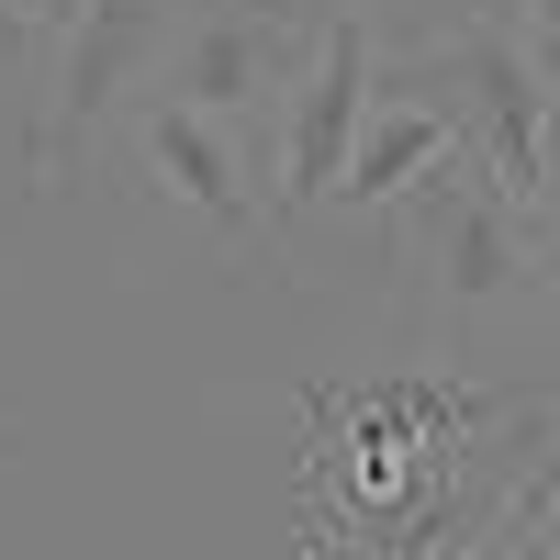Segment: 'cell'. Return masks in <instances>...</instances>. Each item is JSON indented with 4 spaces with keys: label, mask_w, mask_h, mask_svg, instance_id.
I'll use <instances>...</instances> for the list:
<instances>
[{
    "label": "cell",
    "mask_w": 560,
    "mask_h": 560,
    "mask_svg": "<svg viewBox=\"0 0 560 560\" xmlns=\"http://www.w3.org/2000/svg\"><path fill=\"white\" fill-rule=\"evenodd\" d=\"M393 213V236L382 258L404 269V292L427 303L438 325H482V314H538L549 303V280H538V236H527V213L493 191V168L459 147L438 158L427 179H415Z\"/></svg>",
    "instance_id": "1"
},
{
    "label": "cell",
    "mask_w": 560,
    "mask_h": 560,
    "mask_svg": "<svg viewBox=\"0 0 560 560\" xmlns=\"http://www.w3.org/2000/svg\"><path fill=\"white\" fill-rule=\"evenodd\" d=\"M158 45H168V0H79L68 57H57V79H45V102H34V124H23V191H34V202L68 191L90 124L158 68Z\"/></svg>",
    "instance_id": "2"
},
{
    "label": "cell",
    "mask_w": 560,
    "mask_h": 560,
    "mask_svg": "<svg viewBox=\"0 0 560 560\" xmlns=\"http://www.w3.org/2000/svg\"><path fill=\"white\" fill-rule=\"evenodd\" d=\"M325 12H258V0H202L191 23H168L158 45V90L191 113H269L292 102V79L314 57Z\"/></svg>",
    "instance_id": "3"
},
{
    "label": "cell",
    "mask_w": 560,
    "mask_h": 560,
    "mask_svg": "<svg viewBox=\"0 0 560 560\" xmlns=\"http://www.w3.org/2000/svg\"><path fill=\"white\" fill-rule=\"evenodd\" d=\"M370 90H382V34H370L359 12H325L314 23V57L292 79V124H280V224H303L337 202V168L359 147V124H370Z\"/></svg>",
    "instance_id": "4"
},
{
    "label": "cell",
    "mask_w": 560,
    "mask_h": 560,
    "mask_svg": "<svg viewBox=\"0 0 560 560\" xmlns=\"http://www.w3.org/2000/svg\"><path fill=\"white\" fill-rule=\"evenodd\" d=\"M135 147H147V179L168 202H191L213 236H258V202H247V147L224 135L213 113H191V102H168V90H147L135 102Z\"/></svg>",
    "instance_id": "5"
},
{
    "label": "cell",
    "mask_w": 560,
    "mask_h": 560,
    "mask_svg": "<svg viewBox=\"0 0 560 560\" xmlns=\"http://www.w3.org/2000/svg\"><path fill=\"white\" fill-rule=\"evenodd\" d=\"M471 135H459V113H438V102H404V90H370V124H359V147H348V168H337V213H382V202H404L415 179H427L438 158H459Z\"/></svg>",
    "instance_id": "6"
},
{
    "label": "cell",
    "mask_w": 560,
    "mask_h": 560,
    "mask_svg": "<svg viewBox=\"0 0 560 560\" xmlns=\"http://www.w3.org/2000/svg\"><path fill=\"white\" fill-rule=\"evenodd\" d=\"M438 560H560V538H549V516L527 504V471H516V493L493 504V516L459 538V549H438Z\"/></svg>",
    "instance_id": "7"
},
{
    "label": "cell",
    "mask_w": 560,
    "mask_h": 560,
    "mask_svg": "<svg viewBox=\"0 0 560 560\" xmlns=\"http://www.w3.org/2000/svg\"><path fill=\"white\" fill-rule=\"evenodd\" d=\"M325 12H359L382 45H404V34H438L448 12H471V0H325Z\"/></svg>",
    "instance_id": "8"
},
{
    "label": "cell",
    "mask_w": 560,
    "mask_h": 560,
    "mask_svg": "<svg viewBox=\"0 0 560 560\" xmlns=\"http://www.w3.org/2000/svg\"><path fill=\"white\" fill-rule=\"evenodd\" d=\"M527 236H538V280H549V303H560V147H549V191L527 213Z\"/></svg>",
    "instance_id": "9"
},
{
    "label": "cell",
    "mask_w": 560,
    "mask_h": 560,
    "mask_svg": "<svg viewBox=\"0 0 560 560\" xmlns=\"http://www.w3.org/2000/svg\"><path fill=\"white\" fill-rule=\"evenodd\" d=\"M516 23H527V57H538L549 90H560V0H516Z\"/></svg>",
    "instance_id": "10"
},
{
    "label": "cell",
    "mask_w": 560,
    "mask_h": 560,
    "mask_svg": "<svg viewBox=\"0 0 560 560\" xmlns=\"http://www.w3.org/2000/svg\"><path fill=\"white\" fill-rule=\"evenodd\" d=\"M34 45H45V23L23 12V0H0V68H23V57H34Z\"/></svg>",
    "instance_id": "11"
},
{
    "label": "cell",
    "mask_w": 560,
    "mask_h": 560,
    "mask_svg": "<svg viewBox=\"0 0 560 560\" xmlns=\"http://www.w3.org/2000/svg\"><path fill=\"white\" fill-rule=\"evenodd\" d=\"M23 12H34L45 34H68V23H79V0H23Z\"/></svg>",
    "instance_id": "12"
},
{
    "label": "cell",
    "mask_w": 560,
    "mask_h": 560,
    "mask_svg": "<svg viewBox=\"0 0 560 560\" xmlns=\"http://www.w3.org/2000/svg\"><path fill=\"white\" fill-rule=\"evenodd\" d=\"M34 448H45L34 427H0V459H34Z\"/></svg>",
    "instance_id": "13"
},
{
    "label": "cell",
    "mask_w": 560,
    "mask_h": 560,
    "mask_svg": "<svg viewBox=\"0 0 560 560\" xmlns=\"http://www.w3.org/2000/svg\"><path fill=\"white\" fill-rule=\"evenodd\" d=\"M168 12H179V0H168ZM191 12H202V0H191ZM258 12H325V0H258Z\"/></svg>",
    "instance_id": "14"
}]
</instances>
